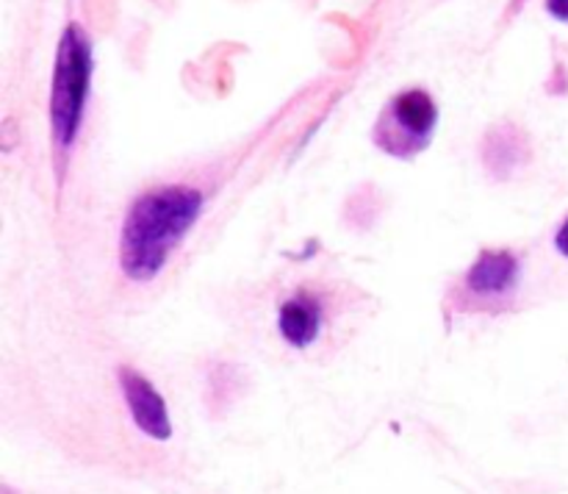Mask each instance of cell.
<instances>
[{"instance_id": "cell-2", "label": "cell", "mask_w": 568, "mask_h": 494, "mask_svg": "<svg viewBox=\"0 0 568 494\" xmlns=\"http://www.w3.org/2000/svg\"><path fill=\"white\" fill-rule=\"evenodd\" d=\"M94 50L92 39L81 22H67L55 44L53 78H50V142H53V167L59 186L64 183L67 164L81 137L87 120L89 92H92Z\"/></svg>"}, {"instance_id": "cell-5", "label": "cell", "mask_w": 568, "mask_h": 494, "mask_svg": "<svg viewBox=\"0 0 568 494\" xmlns=\"http://www.w3.org/2000/svg\"><path fill=\"white\" fill-rule=\"evenodd\" d=\"M116 383H120L122 400L131 414L133 425L153 442H170L172 438V420L166 400L161 397L159 389L148 381L139 370L133 366L120 364L116 366Z\"/></svg>"}, {"instance_id": "cell-9", "label": "cell", "mask_w": 568, "mask_h": 494, "mask_svg": "<svg viewBox=\"0 0 568 494\" xmlns=\"http://www.w3.org/2000/svg\"><path fill=\"white\" fill-rule=\"evenodd\" d=\"M555 250H558L564 259H568V216L564 222H560L558 233H555Z\"/></svg>"}, {"instance_id": "cell-6", "label": "cell", "mask_w": 568, "mask_h": 494, "mask_svg": "<svg viewBox=\"0 0 568 494\" xmlns=\"http://www.w3.org/2000/svg\"><path fill=\"white\" fill-rule=\"evenodd\" d=\"M480 159L488 175L497 181H508L530 164L532 144L516 122H497L483 137Z\"/></svg>"}, {"instance_id": "cell-4", "label": "cell", "mask_w": 568, "mask_h": 494, "mask_svg": "<svg viewBox=\"0 0 568 494\" xmlns=\"http://www.w3.org/2000/svg\"><path fill=\"white\" fill-rule=\"evenodd\" d=\"M519 286V253L508 248H486L449 292V303L458 311H505L514 305Z\"/></svg>"}, {"instance_id": "cell-8", "label": "cell", "mask_w": 568, "mask_h": 494, "mask_svg": "<svg viewBox=\"0 0 568 494\" xmlns=\"http://www.w3.org/2000/svg\"><path fill=\"white\" fill-rule=\"evenodd\" d=\"M544 3H547L549 17H555V20L568 26V0H544Z\"/></svg>"}, {"instance_id": "cell-1", "label": "cell", "mask_w": 568, "mask_h": 494, "mask_svg": "<svg viewBox=\"0 0 568 494\" xmlns=\"http://www.w3.org/2000/svg\"><path fill=\"white\" fill-rule=\"evenodd\" d=\"M205 194L189 183H164L128 205L120 231V270L128 281L150 283L197 225Z\"/></svg>"}, {"instance_id": "cell-3", "label": "cell", "mask_w": 568, "mask_h": 494, "mask_svg": "<svg viewBox=\"0 0 568 494\" xmlns=\"http://www.w3.org/2000/svg\"><path fill=\"white\" fill-rule=\"evenodd\" d=\"M438 125V103L427 89L410 87L394 94L372 125V142L392 159H416L430 148Z\"/></svg>"}, {"instance_id": "cell-7", "label": "cell", "mask_w": 568, "mask_h": 494, "mask_svg": "<svg viewBox=\"0 0 568 494\" xmlns=\"http://www.w3.org/2000/svg\"><path fill=\"white\" fill-rule=\"evenodd\" d=\"M325 327V303L311 289H297L277 309V333L294 350H308L316 344Z\"/></svg>"}]
</instances>
